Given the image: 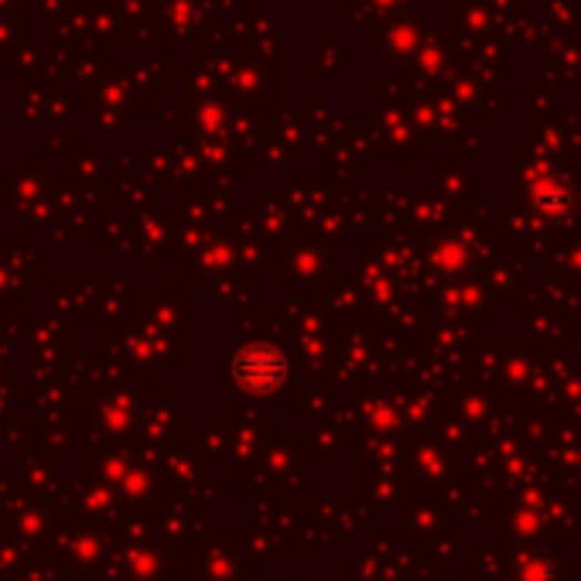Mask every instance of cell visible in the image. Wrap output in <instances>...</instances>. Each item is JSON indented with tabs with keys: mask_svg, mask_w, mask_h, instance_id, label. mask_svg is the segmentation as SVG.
<instances>
[{
	"mask_svg": "<svg viewBox=\"0 0 581 581\" xmlns=\"http://www.w3.org/2000/svg\"><path fill=\"white\" fill-rule=\"evenodd\" d=\"M236 380L246 387V390H264L271 387L274 380H281V359L274 353H264V349H254V353H243L236 359Z\"/></svg>",
	"mask_w": 581,
	"mask_h": 581,
	"instance_id": "1",
	"label": "cell"
}]
</instances>
